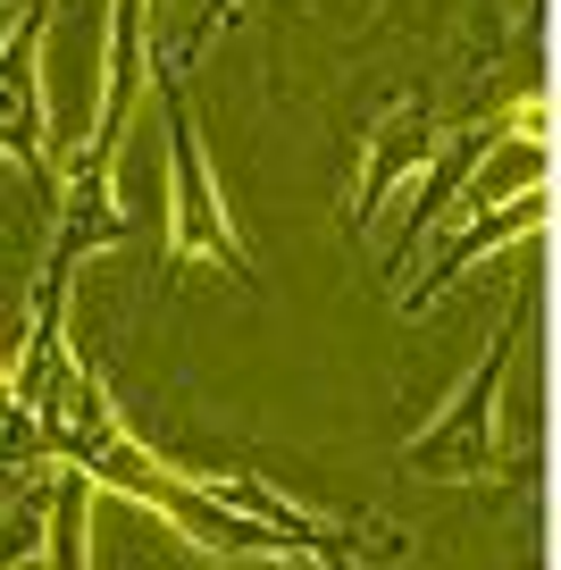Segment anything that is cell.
Returning <instances> with one entry per match:
<instances>
[{"instance_id":"obj_1","label":"cell","mask_w":561,"mask_h":570,"mask_svg":"<svg viewBox=\"0 0 561 570\" xmlns=\"http://www.w3.org/2000/svg\"><path fill=\"white\" fill-rule=\"evenodd\" d=\"M168 261L176 268H210V277L252 285V244L235 227V202L210 168V142H201V118L185 92H168Z\"/></svg>"},{"instance_id":"obj_2","label":"cell","mask_w":561,"mask_h":570,"mask_svg":"<svg viewBox=\"0 0 561 570\" xmlns=\"http://www.w3.org/2000/svg\"><path fill=\"white\" fill-rule=\"evenodd\" d=\"M511 344H520V327L494 320V336H486V353H478V370L461 377L453 394H444V411L403 445V462L420 470V479H461V487H494V479H503V453H511V436H503Z\"/></svg>"},{"instance_id":"obj_3","label":"cell","mask_w":561,"mask_h":570,"mask_svg":"<svg viewBox=\"0 0 561 570\" xmlns=\"http://www.w3.org/2000/svg\"><path fill=\"white\" fill-rule=\"evenodd\" d=\"M444 142H453V126H444V109H436L427 85H411L386 118L368 126L361 160H352V185H344V235H352V244H368L377 210H386L403 185H427V168H436Z\"/></svg>"},{"instance_id":"obj_4","label":"cell","mask_w":561,"mask_h":570,"mask_svg":"<svg viewBox=\"0 0 561 570\" xmlns=\"http://www.w3.org/2000/svg\"><path fill=\"white\" fill-rule=\"evenodd\" d=\"M544 210H553V177H528L520 194H494L486 210H461V218H444V227H453V244H436L427 252V268H420V285H411L403 294V311L411 320H420V311H436L444 294H453L461 277H470L478 261H486V252H503L511 235H544Z\"/></svg>"},{"instance_id":"obj_5","label":"cell","mask_w":561,"mask_h":570,"mask_svg":"<svg viewBox=\"0 0 561 570\" xmlns=\"http://www.w3.org/2000/svg\"><path fill=\"white\" fill-rule=\"evenodd\" d=\"M42 51H51V18L42 9H18L9 42H0V151L26 168V177H51V101H42Z\"/></svg>"},{"instance_id":"obj_6","label":"cell","mask_w":561,"mask_h":570,"mask_svg":"<svg viewBox=\"0 0 561 570\" xmlns=\"http://www.w3.org/2000/svg\"><path fill=\"white\" fill-rule=\"evenodd\" d=\"M26 420V403H18V386H9V353H0V445H9V428ZM42 436V428H35Z\"/></svg>"},{"instance_id":"obj_7","label":"cell","mask_w":561,"mask_h":570,"mask_svg":"<svg viewBox=\"0 0 561 570\" xmlns=\"http://www.w3.org/2000/svg\"><path fill=\"white\" fill-rule=\"evenodd\" d=\"M227 18H235V0H210V18H201V42H210V35H218Z\"/></svg>"}]
</instances>
